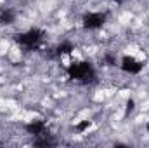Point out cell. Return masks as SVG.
Listing matches in <instances>:
<instances>
[{"label":"cell","mask_w":149,"mask_h":148,"mask_svg":"<svg viewBox=\"0 0 149 148\" xmlns=\"http://www.w3.org/2000/svg\"><path fill=\"white\" fill-rule=\"evenodd\" d=\"M113 2H116V4H121V2H125V0H113Z\"/></svg>","instance_id":"8992f818"},{"label":"cell","mask_w":149,"mask_h":148,"mask_svg":"<svg viewBox=\"0 0 149 148\" xmlns=\"http://www.w3.org/2000/svg\"><path fill=\"white\" fill-rule=\"evenodd\" d=\"M16 19V12L10 9H2L0 11V23L2 25H12Z\"/></svg>","instance_id":"5b68a950"},{"label":"cell","mask_w":149,"mask_h":148,"mask_svg":"<svg viewBox=\"0 0 149 148\" xmlns=\"http://www.w3.org/2000/svg\"><path fill=\"white\" fill-rule=\"evenodd\" d=\"M16 40H17V44L23 45L26 51H31V49H37L38 45H40V42L43 40V32L31 28V30H28L26 33H21Z\"/></svg>","instance_id":"7a4b0ae2"},{"label":"cell","mask_w":149,"mask_h":148,"mask_svg":"<svg viewBox=\"0 0 149 148\" xmlns=\"http://www.w3.org/2000/svg\"><path fill=\"white\" fill-rule=\"evenodd\" d=\"M68 75L70 78L78 80V82H90L95 78V72L92 68V65L85 63V61H74L68 65Z\"/></svg>","instance_id":"6da1fadb"},{"label":"cell","mask_w":149,"mask_h":148,"mask_svg":"<svg viewBox=\"0 0 149 148\" xmlns=\"http://www.w3.org/2000/svg\"><path fill=\"white\" fill-rule=\"evenodd\" d=\"M142 63L139 61V59H135L134 56H125L121 61H120V68L125 72V73H130V75H135L139 73L141 70H142Z\"/></svg>","instance_id":"277c9868"},{"label":"cell","mask_w":149,"mask_h":148,"mask_svg":"<svg viewBox=\"0 0 149 148\" xmlns=\"http://www.w3.org/2000/svg\"><path fill=\"white\" fill-rule=\"evenodd\" d=\"M106 23V14L102 12H88L83 18V28L85 30H99Z\"/></svg>","instance_id":"3957f363"}]
</instances>
